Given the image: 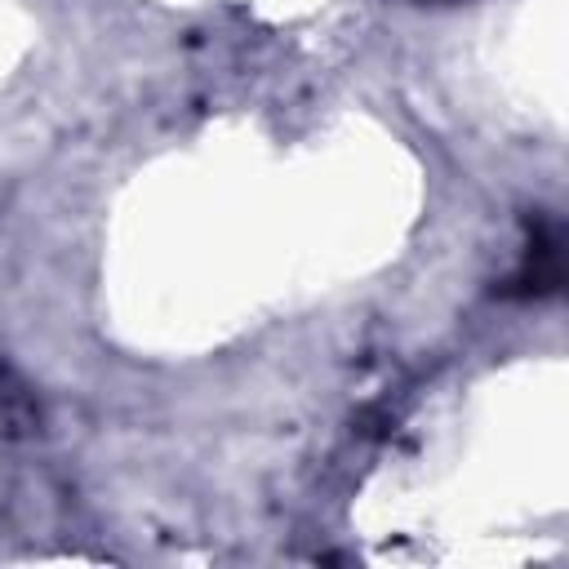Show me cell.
I'll list each match as a JSON object with an SVG mask.
<instances>
[{
    "mask_svg": "<svg viewBox=\"0 0 569 569\" xmlns=\"http://www.w3.org/2000/svg\"><path fill=\"white\" fill-rule=\"evenodd\" d=\"M0 409H4V418H9V422H31V418H36L31 396L9 378V369H4V365H0Z\"/></svg>",
    "mask_w": 569,
    "mask_h": 569,
    "instance_id": "cell-2",
    "label": "cell"
},
{
    "mask_svg": "<svg viewBox=\"0 0 569 569\" xmlns=\"http://www.w3.org/2000/svg\"><path fill=\"white\" fill-rule=\"evenodd\" d=\"M560 289V236L551 222L533 227V240L525 249V262L516 267V276L498 289L502 298H551Z\"/></svg>",
    "mask_w": 569,
    "mask_h": 569,
    "instance_id": "cell-1",
    "label": "cell"
}]
</instances>
